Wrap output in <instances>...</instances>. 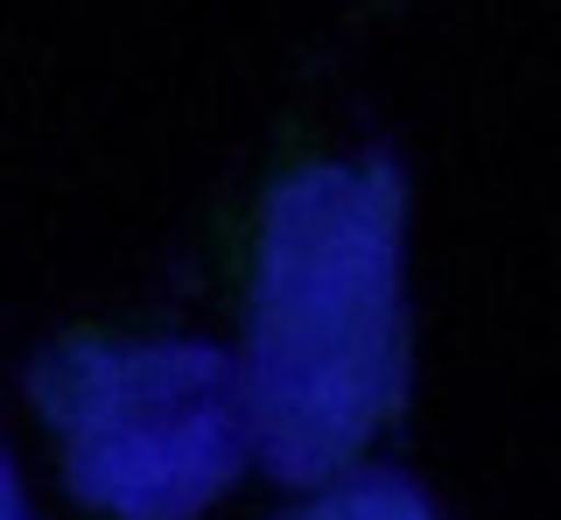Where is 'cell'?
<instances>
[{
  "label": "cell",
  "instance_id": "6da1fadb",
  "mask_svg": "<svg viewBox=\"0 0 561 520\" xmlns=\"http://www.w3.org/2000/svg\"><path fill=\"white\" fill-rule=\"evenodd\" d=\"M400 218L408 197L386 162H302L260 212L239 380L274 478L344 472L400 408Z\"/></svg>",
  "mask_w": 561,
  "mask_h": 520
},
{
  "label": "cell",
  "instance_id": "7a4b0ae2",
  "mask_svg": "<svg viewBox=\"0 0 561 520\" xmlns=\"http://www.w3.org/2000/svg\"><path fill=\"white\" fill-rule=\"evenodd\" d=\"M35 402L78 499L113 520H197L253 457L245 380L197 338L70 331L35 366Z\"/></svg>",
  "mask_w": 561,
  "mask_h": 520
},
{
  "label": "cell",
  "instance_id": "3957f363",
  "mask_svg": "<svg viewBox=\"0 0 561 520\" xmlns=\"http://www.w3.org/2000/svg\"><path fill=\"white\" fill-rule=\"evenodd\" d=\"M280 520H443V513H435L408 478L365 472V478H344V485H330V493L302 499V507L280 513Z\"/></svg>",
  "mask_w": 561,
  "mask_h": 520
},
{
  "label": "cell",
  "instance_id": "277c9868",
  "mask_svg": "<svg viewBox=\"0 0 561 520\" xmlns=\"http://www.w3.org/2000/svg\"><path fill=\"white\" fill-rule=\"evenodd\" d=\"M0 520H28V493H22V472H14L8 443H0Z\"/></svg>",
  "mask_w": 561,
  "mask_h": 520
}]
</instances>
